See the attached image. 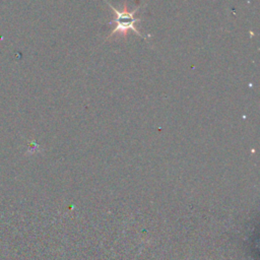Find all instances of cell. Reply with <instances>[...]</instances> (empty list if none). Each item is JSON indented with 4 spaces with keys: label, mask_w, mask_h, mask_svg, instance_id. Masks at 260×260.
Here are the masks:
<instances>
[{
    "label": "cell",
    "mask_w": 260,
    "mask_h": 260,
    "mask_svg": "<svg viewBox=\"0 0 260 260\" xmlns=\"http://www.w3.org/2000/svg\"><path fill=\"white\" fill-rule=\"evenodd\" d=\"M105 2L108 3V5L110 6V8L112 9V11L116 14V17L115 19H113L110 23H116V27L112 30V32L107 37L106 41L110 40L111 38H113L114 36L116 35H119L120 37H123V38H126L128 36V32L129 30H133L135 35L145 39L141 32L135 27V23L136 22H140L141 19L138 18V17H135L134 14L139 10V7L135 8L133 11H130L128 9V6H127V3H124V6H123V9L121 11L117 10L113 5H111L107 0H105Z\"/></svg>",
    "instance_id": "6da1fadb"
}]
</instances>
